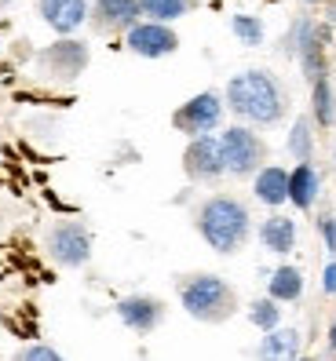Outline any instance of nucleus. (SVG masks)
<instances>
[{"label":"nucleus","instance_id":"8","mask_svg":"<svg viewBox=\"0 0 336 361\" xmlns=\"http://www.w3.org/2000/svg\"><path fill=\"white\" fill-rule=\"evenodd\" d=\"M183 172L191 183H216L227 176L223 154H220V135H198L183 150Z\"/></svg>","mask_w":336,"mask_h":361},{"label":"nucleus","instance_id":"2","mask_svg":"<svg viewBox=\"0 0 336 361\" xmlns=\"http://www.w3.org/2000/svg\"><path fill=\"white\" fill-rule=\"evenodd\" d=\"M194 230L201 233V241L212 252L234 256V252H241L252 238V212L234 194H212L198 204Z\"/></svg>","mask_w":336,"mask_h":361},{"label":"nucleus","instance_id":"7","mask_svg":"<svg viewBox=\"0 0 336 361\" xmlns=\"http://www.w3.org/2000/svg\"><path fill=\"white\" fill-rule=\"evenodd\" d=\"M37 62H40V70H44L48 77H55V80H77L84 70H88L92 51L77 37H59L55 44H48L37 55Z\"/></svg>","mask_w":336,"mask_h":361},{"label":"nucleus","instance_id":"29","mask_svg":"<svg viewBox=\"0 0 336 361\" xmlns=\"http://www.w3.org/2000/svg\"><path fill=\"white\" fill-rule=\"evenodd\" d=\"M8 4H15V0H0V8H8Z\"/></svg>","mask_w":336,"mask_h":361},{"label":"nucleus","instance_id":"31","mask_svg":"<svg viewBox=\"0 0 336 361\" xmlns=\"http://www.w3.org/2000/svg\"><path fill=\"white\" fill-rule=\"evenodd\" d=\"M300 361H314V357H300Z\"/></svg>","mask_w":336,"mask_h":361},{"label":"nucleus","instance_id":"9","mask_svg":"<svg viewBox=\"0 0 336 361\" xmlns=\"http://www.w3.org/2000/svg\"><path fill=\"white\" fill-rule=\"evenodd\" d=\"M124 48L139 59H164V55H176L179 51V33L164 23H143L132 26L124 33Z\"/></svg>","mask_w":336,"mask_h":361},{"label":"nucleus","instance_id":"20","mask_svg":"<svg viewBox=\"0 0 336 361\" xmlns=\"http://www.w3.org/2000/svg\"><path fill=\"white\" fill-rule=\"evenodd\" d=\"M139 8L146 15V23H176V18L191 15L198 8V0H139Z\"/></svg>","mask_w":336,"mask_h":361},{"label":"nucleus","instance_id":"12","mask_svg":"<svg viewBox=\"0 0 336 361\" xmlns=\"http://www.w3.org/2000/svg\"><path fill=\"white\" fill-rule=\"evenodd\" d=\"M92 4L88 0H37V15L44 18L59 37H73L84 23H88Z\"/></svg>","mask_w":336,"mask_h":361},{"label":"nucleus","instance_id":"21","mask_svg":"<svg viewBox=\"0 0 336 361\" xmlns=\"http://www.w3.org/2000/svg\"><path fill=\"white\" fill-rule=\"evenodd\" d=\"M245 317H248V325L252 329H260V332H275L282 325V307L270 300V295H260V300H252L245 307Z\"/></svg>","mask_w":336,"mask_h":361},{"label":"nucleus","instance_id":"14","mask_svg":"<svg viewBox=\"0 0 336 361\" xmlns=\"http://www.w3.org/2000/svg\"><path fill=\"white\" fill-rule=\"evenodd\" d=\"M252 194L260 204L267 208H282L289 204V168L282 164H263L256 176H252Z\"/></svg>","mask_w":336,"mask_h":361},{"label":"nucleus","instance_id":"18","mask_svg":"<svg viewBox=\"0 0 336 361\" xmlns=\"http://www.w3.org/2000/svg\"><path fill=\"white\" fill-rule=\"evenodd\" d=\"M314 142H318V128H314L311 114H300L292 121V128L285 135V150L292 154V161H314Z\"/></svg>","mask_w":336,"mask_h":361},{"label":"nucleus","instance_id":"10","mask_svg":"<svg viewBox=\"0 0 336 361\" xmlns=\"http://www.w3.org/2000/svg\"><path fill=\"white\" fill-rule=\"evenodd\" d=\"M117 317L124 329H132L139 336H150L161 322H164V303L157 300V295H146V292H136V295H124V300H117Z\"/></svg>","mask_w":336,"mask_h":361},{"label":"nucleus","instance_id":"6","mask_svg":"<svg viewBox=\"0 0 336 361\" xmlns=\"http://www.w3.org/2000/svg\"><path fill=\"white\" fill-rule=\"evenodd\" d=\"M223 110H227V102H223L220 92H198L194 99H186L179 110L172 114V128L183 132L186 139L212 135L223 124Z\"/></svg>","mask_w":336,"mask_h":361},{"label":"nucleus","instance_id":"15","mask_svg":"<svg viewBox=\"0 0 336 361\" xmlns=\"http://www.w3.org/2000/svg\"><path fill=\"white\" fill-rule=\"evenodd\" d=\"M256 238L267 252H275V256H289L292 248H296V219L292 216H282V212H270V216L260 223Z\"/></svg>","mask_w":336,"mask_h":361},{"label":"nucleus","instance_id":"5","mask_svg":"<svg viewBox=\"0 0 336 361\" xmlns=\"http://www.w3.org/2000/svg\"><path fill=\"white\" fill-rule=\"evenodd\" d=\"M48 259L62 270H80L92 263V230L84 226L80 219H62L48 230L44 238Z\"/></svg>","mask_w":336,"mask_h":361},{"label":"nucleus","instance_id":"25","mask_svg":"<svg viewBox=\"0 0 336 361\" xmlns=\"http://www.w3.org/2000/svg\"><path fill=\"white\" fill-rule=\"evenodd\" d=\"M322 292L329 295V300H336V259H329L325 270H322Z\"/></svg>","mask_w":336,"mask_h":361},{"label":"nucleus","instance_id":"23","mask_svg":"<svg viewBox=\"0 0 336 361\" xmlns=\"http://www.w3.org/2000/svg\"><path fill=\"white\" fill-rule=\"evenodd\" d=\"M11 361H66L55 347H48V343H30V347H23Z\"/></svg>","mask_w":336,"mask_h":361},{"label":"nucleus","instance_id":"28","mask_svg":"<svg viewBox=\"0 0 336 361\" xmlns=\"http://www.w3.org/2000/svg\"><path fill=\"white\" fill-rule=\"evenodd\" d=\"M304 8H314V4H325V0H300Z\"/></svg>","mask_w":336,"mask_h":361},{"label":"nucleus","instance_id":"24","mask_svg":"<svg viewBox=\"0 0 336 361\" xmlns=\"http://www.w3.org/2000/svg\"><path fill=\"white\" fill-rule=\"evenodd\" d=\"M318 238L329 252V259H336V216L332 212H325V216H318Z\"/></svg>","mask_w":336,"mask_h":361},{"label":"nucleus","instance_id":"1","mask_svg":"<svg viewBox=\"0 0 336 361\" xmlns=\"http://www.w3.org/2000/svg\"><path fill=\"white\" fill-rule=\"evenodd\" d=\"M223 102L234 117L260 124V128H270V124L285 121V114H289V95L282 88V80L267 70L234 73L223 88Z\"/></svg>","mask_w":336,"mask_h":361},{"label":"nucleus","instance_id":"27","mask_svg":"<svg viewBox=\"0 0 336 361\" xmlns=\"http://www.w3.org/2000/svg\"><path fill=\"white\" fill-rule=\"evenodd\" d=\"M329 26H336V0L329 4Z\"/></svg>","mask_w":336,"mask_h":361},{"label":"nucleus","instance_id":"16","mask_svg":"<svg viewBox=\"0 0 336 361\" xmlns=\"http://www.w3.org/2000/svg\"><path fill=\"white\" fill-rule=\"evenodd\" d=\"M256 361H300V332L289 325L263 332L260 347H256Z\"/></svg>","mask_w":336,"mask_h":361},{"label":"nucleus","instance_id":"17","mask_svg":"<svg viewBox=\"0 0 336 361\" xmlns=\"http://www.w3.org/2000/svg\"><path fill=\"white\" fill-rule=\"evenodd\" d=\"M267 295L275 303H296L304 295V270L292 267V263L275 267V274L267 278Z\"/></svg>","mask_w":336,"mask_h":361},{"label":"nucleus","instance_id":"19","mask_svg":"<svg viewBox=\"0 0 336 361\" xmlns=\"http://www.w3.org/2000/svg\"><path fill=\"white\" fill-rule=\"evenodd\" d=\"M311 121H314V128H322V132L336 124V92H332L329 77L311 84Z\"/></svg>","mask_w":336,"mask_h":361},{"label":"nucleus","instance_id":"3","mask_svg":"<svg viewBox=\"0 0 336 361\" xmlns=\"http://www.w3.org/2000/svg\"><path fill=\"white\" fill-rule=\"evenodd\" d=\"M179 307L201 325H223L238 314V288L220 274H183L176 281Z\"/></svg>","mask_w":336,"mask_h":361},{"label":"nucleus","instance_id":"22","mask_svg":"<svg viewBox=\"0 0 336 361\" xmlns=\"http://www.w3.org/2000/svg\"><path fill=\"white\" fill-rule=\"evenodd\" d=\"M230 33H234L245 48H260L267 40V26L260 15H230Z\"/></svg>","mask_w":336,"mask_h":361},{"label":"nucleus","instance_id":"11","mask_svg":"<svg viewBox=\"0 0 336 361\" xmlns=\"http://www.w3.org/2000/svg\"><path fill=\"white\" fill-rule=\"evenodd\" d=\"M88 23L95 33H128L143 23L139 0H95L88 11Z\"/></svg>","mask_w":336,"mask_h":361},{"label":"nucleus","instance_id":"26","mask_svg":"<svg viewBox=\"0 0 336 361\" xmlns=\"http://www.w3.org/2000/svg\"><path fill=\"white\" fill-rule=\"evenodd\" d=\"M325 347H329V354H336V322H329V329H325Z\"/></svg>","mask_w":336,"mask_h":361},{"label":"nucleus","instance_id":"4","mask_svg":"<svg viewBox=\"0 0 336 361\" xmlns=\"http://www.w3.org/2000/svg\"><path fill=\"white\" fill-rule=\"evenodd\" d=\"M220 154H223L227 176L245 179V176H256L267 164V142H263L260 132L245 128V124H230L220 135Z\"/></svg>","mask_w":336,"mask_h":361},{"label":"nucleus","instance_id":"13","mask_svg":"<svg viewBox=\"0 0 336 361\" xmlns=\"http://www.w3.org/2000/svg\"><path fill=\"white\" fill-rule=\"evenodd\" d=\"M322 194V176L314 161H300L296 168H289V204L296 212H314Z\"/></svg>","mask_w":336,"mask_h":361},{"label":"nucleus","instance_id":"30","mask_svg":"<svg viewBox=\"0 0 336 361\" xmlns=\"http://www.w3.org/2000/svg\"><path fill=\"white\" fill-rule=\"evenodd\" d=\"M332 168H336V142H332Z\"/></svg>","mask_w":336,"mask_h":361}]
</instances>
